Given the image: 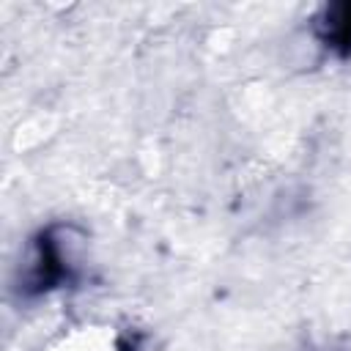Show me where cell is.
<instances>
[{
    "label": "cell",
    "mask_w": 351,
    "mask_h": 351,
    "mask_svg": "<svg viewBox=\"0 0 351 351\" xmlns=\"http://www.w3.org/2000/svg\"><path fill=\"white\" fill-rule=\"evenodd\" d=\"M85 236L71 222L44 225L27 247L16 291L25 299H41L63 288H74L85 274Z\"/></svg>",
    "instance_id": "1"
},
{
    "label": "cell",
    "mask_w": 351,
    "mask_h": 351,
    "mask_svg": "<svg viewBox=\"0 0 351 351\" xmlns=\"http://www.w3.org/2000/svg\"><path fill=\"white\" fill-rule=\"evenodd\" d=\"M313 36L340 60L351 58V3H329L313 16Z\"/></svg>",
    "instance_id": "2"
}]
</instances>
